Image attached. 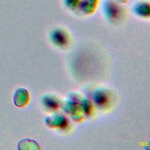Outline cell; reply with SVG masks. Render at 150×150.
I'll return each mask as SVG.
<instances>
[{
	"mask_svg": "<svg viewBox=\"0 0 150 150\" xmlns=\"http://www.w3.org/2000/svg\"><path fill=\"white\" fill-rule=\"evenodd\" d=\"M93 101L99 107H104L110 101V94L106 90H97L93 94Z\"/></svg>",
	"mask_w": 150,
	"mask_h": 150,
	"instance_id": "6da1fadb",
	"label": "cell"
},
{
	"mask_svg": "<svg viewBox=\"0 0 150 150\" xmlns=\"http://www.w3.org/2000/svg\"><path fill=\"white\" fill-rule=\"evenodd\" d=\"M47 123L52 124L51 125H56L60 127H64L67 126V120L64 117L61 115H56L52 116L50 118H46Z\"/></svg>",
	"mask_w": 150,
	"mask_h": 150,
	"instance_id": "3957f363",
	"label": "cell"
},
{
	"mask_svg": "<svg viewBox=\"0 0 150 150\" xmlns=\"http://www.w3.org/2000/svg\"><path fill=\"white\" fill-rule=\"evenodd\" d=\"M43 102L45 107L50 110L56 109L59 105L57 100L52 98V97H46L43 98Z\"/></svg>",
	"mask_w": 150,
	"mask_h": 150,
	"instance_id": "277c9868",
	"label": "cell"
},
{
	"mask_svg": "<svg viewBox=\"0 0 150 150\" xmlns=\"http://www.w3.org/2000/svg\"><path fill=\"white\" fill-rule=\"evenodd\" d=\"M52 40L56 45L59 47L66 46L68 42L66 34L60 30H55L52 32Z\"/></svg>",
	"mask_w": 150,
	"mask_h": 150,
	"instance_id": "7a4b0ae2",
	"label": "cell"
}]
</instances>
